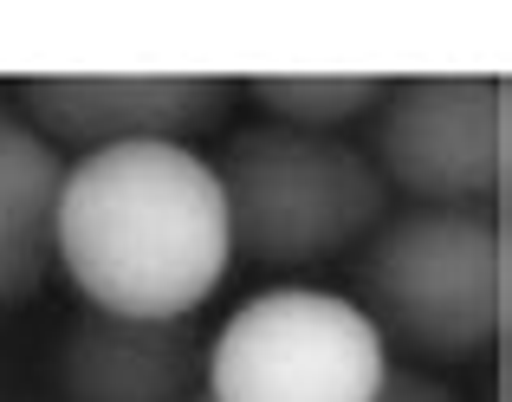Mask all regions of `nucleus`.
<instances>
[{
  "instance_id": "obj_1",
  "label": "nucleus",
  "mask_w": 512,
  "mask_h": 402,
  "mask_svg": "<svg viewBox=\"0 0 512 402\" xmlns=\"http://www.w3.org/2000/svg\"><path fill=\"white\" fill-rule=\"evenodd\" d=\"M52 260L91 312L188 318L234 266L214 163L182 143H117L65 169Z\"/></svg>"
},
{
  "instance_id": "obj_2",
  "label": "nucleus",
  "mask_w": 512,
  "mask_h": 402,
  "mask_svg": "<svg viewBox=\"0 0 512 402\" xmlns=\"http://www.w3.org/2000/svg\"><path fill=\"white\" fill-rule=\"evenodd\" d=\"M350 305L383 338V351L422 364H474L500 338V221L454 208H415L383 221L350 266Z\"/></svg>"
},
{
  "instance_id": "obj_3",
  "label": "nucleus",
  "mask_w": 512,
  "mask_h": 402,
  "mask_svg": "<svg viewBox=\"0 0 512 402\" xmlns=\"http://www.w3.org/2000/svg\"><path fill=\"white\" fill-rule=\"evenodd\" d=\"M234 253L260 266H318L383 227V176L357 143L312 137L286 124H253L227 137L214 163Z\"/></svg>"
},
{
  "instance_id": "obj_4",
  "label": "nucleus",
  "mask_w": 512,
  "mask_h": 402,
  "mask_svg": "<svg viewBox=\"0 0 512 402\" xmlns=\"http://www.w3.org/2000/svg\"><path fill=\"white\" fill-rule=\"evenodd\" d=\"M389 351L344 292H253L208 338V402H370Z\"/></svg>"
},
{
  "instance_id": "obj_5",
  "label": "nucleus",
  "mask_w": 512,
  "mask_h": 402,
  "mask_svg": "<svg viewBox=\"0 0 512 402\" xmlns=\"http://www.w3.org/2000/svg\"><path fill=\"white\" fill-rule=\"evenodd\" d=\"M370 169L415 208L487 214L506 182L500 78H389L376 104Z\"/></svg>"
},
{
  "instance_id": "obj_6",
  "label": "nucleus",
  "mask_w": 512,
  "mask_h": 402,
  "mask_svg": "<svg viewBox=\"0 0 512 402\" xmlns=\"http://www.w3.org/2000/svg\"><path fill=\"white\" fill-rule=\"evenodd\" d=\"M20 111L52 150L182 143L234 111V78H20Z\"/></svg>"
},
{
  "instance_id": "obj_7",
  "label": "nucleus",
  "mask_w": 512,
  "mask_h": 402,
  "mask_svg": "<svg viewBox=\"0 0 512 402\" xmlns=\"http://www.w3.org/2000/svg\"><path fill=\"white\" fill-rule=\"evenodd\" d=\"M208 364V338L195 318H117L78 312L59 344V396L65 402H188Z\"/></svg>"
},
{
  "instance_id": "obj_8",
  "label": "nucleus",
  "mask_w": 512,
  "mask_h": 402,
  "mask_svg": "<svg viewBox=\"0 0 512 402\" xmlns=\"http://www.w3.org/2000/svg\"><path fill=\"white\" fill-rule=\"evenodd\" d=\"M59 189H65L59 150L0 104V312L26 305L46 286Z\"/></svg>"
},
{
  "instance_id": "obj_9",
  "label": "nucleus",
  "mask_w": 512,
  "mask_h": 402,
  "mask_svg": "<svg viewBox=\"0 0 512 402\" xmlns=\"http://www.w3.org/2000/svg\"><path fill=\"white\" fill-rule=\"evenodd\" d=\"M389 91V78H370V72H350V78H247V98L260 104L273 124L286 130H331V124H350V117L376 111Z\"/></svg>"
},
{
  "instance_id": "obj_10",
  "label": "nucleus",
  "mask_w": 512,
  "mask_h": 402,
  "mask_svg": "<svg viewBox=\"0 0 512 402\" xmlns=\"http://www.w3.org/2000/svg\"><path fill=\"white\" fill-rule=\"evenodd\" d=\"M370 402H461V396H454L448 383H435L428 370H396V364H389Z\"/></svg>"
},
{
  "instance_id": "obj_11",
  "label": "nucleus",
  "mask_w": 512,
  "mask_h": 402,
  "mask_svg": "<svg viewBox=\"0 0 512 402\" xmlns=\"http://www.w3.org/2000/svg\"><path fill=\"white\" fill-rule=\"evenodd\" d=\"M188 402H208V396H188Z\"/></svg>"
}]
</instances>
